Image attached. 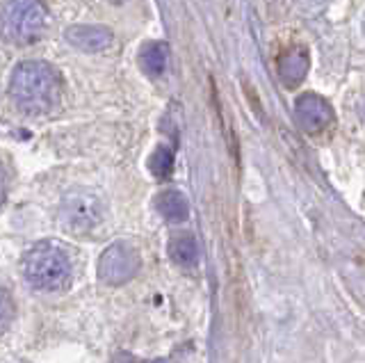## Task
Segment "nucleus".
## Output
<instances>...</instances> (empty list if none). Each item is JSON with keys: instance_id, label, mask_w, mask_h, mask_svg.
Listing matches in <instances>:
<instances>
[{"instance_id": "obj_5", "label": "nucleus", "mask_w": 365, "mask_h": 363, "mask_svg": "<svg viewBox=\"0 0 365 363\" xmlns=\"http://www.w3.org/2000/svg\"><path fill=\"white\" fill-rule=\"evenodd\" d=\"M140 272V254L128 242L108 247L98 260V279L108 286H121Z\"/></svg>"}, {"instance_id": "obj_3", "label": "nucleus", "mask_w": 365, "mask_h": 363, "mask_svg": "<svg viewBox=\"0 0 365 363\" xmlns=\"http://www.w3.org/2000/svg\"><path fill=\"white\" fill-rule=\"evenodd\" d=\"M51 12L43 0H5L0 5V32L16 46H28L43 37Z\"/></svg>"}, {"instance_id": "obj_1", "label": "nucleus", "mask_w": 365, "mask_h": 363, "mask_svg": "<svg viewBox=\"0 0 365 363\" xmlns=\"http://www.w3.org/2000/svg\"><path fill=\"white\" fill-rule=\"evenodd\" d=\"M9 96L28 115H46L62 98V76L48 62H21L9 81Z\"/></svg>"}, {"instance_id": "obj_13", "label": "nucleus", "mask_w": 365, "mask_h": 363, "mask_svg": "<svg viewBox=\"0 0 365 363\" xmlns=\"http://www.w3.org/2000/svg\"><path fill=\"white\" fill-rule=\"evenodd\" d=\"M11 320H14V304H11L9 295L0 288V334L11 324Z\"/></svg>"}, {"instance_id": "obj_4", "label": "nucleus", "mask_w": 365, "mask_h": 363, "mask_svg": "<svg viewBox=\"0 0 365 363\" xmlns=\"http://www.w3.org/2000/svg\"><path fill=\"white\" fill-rule=\"evenodd\" d=\"M57 220L64 231L73 235L91 233L103 222V201L91 192H73L62 199Z\"/></svg>"}, {"instance_id": "obj_12", "label": "nucleus", "mask_w": 365, "mask_h": 363, "mask_svg": "<svg viewBox=\"0 0 365 363\" xmlns=\"http://www.w3.org/2000/svg\"><path fill=\"white\" fill-rule=\"evenodd\" d=\"M148 169H151V174L158 176V178H167L171 174V169H174V153L167 146H158V149L151 153L148 158Z\"/></svg>"}, {"instance_id": "obj_14", "label": "nucleus", "mask_w": 365, "mask_h": 363, "mask_svg": "<svg viewBox=\"0 0 365 363\" xmlns=\"http://www.w3.org/2000/svg\"><path fill=\"white\" fill-rule=\"evenodd\" d=\"M114 363H137L135 359H130V357H121V359H117Z\"/></svg>"}, {"instance_id": "obj_11", "label": "nucleus", "mask_w": 365, "mask_h": 363, "mask_svg": "<svg viewBox=\"0 0 365 363\" xmlns=\"http://www.w3.org/2000/svg\"><path fill=\"white\" fill-rule=\"evenodd\" d=\"M167 252H169V258L174 260L176 265H182V267H192L194 263H197V258H199L197 240H194V237L187 235V233L171 237Z\"/></svg>"}, {"instance_id": "obj_2", "label": "nucleus", "mask_w": 365, "mask_h": 363, "mask_svg": "<svg viewBox=\"0 0 365 363\" xmlns=\"http://www.w3.org/2000/svg\"><path fill=\"white\" fill-rule=\"evenodd\" d=\"M23 277L32 288L57 292L64 290L73 279V263L64 247L55 242H39L23 256Z\"/></svg>"}, {"instance_id": "obj_15", "label": "nucleus", "mask_w": 365, "mask_h": 363, "mask_svg": "<svg viewBox=\"0 0 365 363\" xmlns=\"http://www.w3.org/2000/svg\"><path fill=\"white\" fill-rule=\"evenodd\" d=\"M5 199V185H3V176H0V203Z\"/></svg>"}, {"instance_id": "obj_10", "label": "nucleus", "mask_w": 365, "mask_h": 363, "mask_svg": "<svg viewBox=\"0 0 365 363\" xmlns=\"http://www.w3.org/2000/svg\"><path fill=\"white\" fill-rule=\"evenodd\" d=\"M167 62H169V46L165 41L144 44V48L140 53V66L146 76H151V78L163 76L167 71Z\"/></svg>"}, {"instance_id": "obj_9", "label": "nucleus", "mask_w": 365, "mask_h": 363, "mask_svg": "<svg viewBox=\"0 0 365 363\" xmlns=\"http://www.w3.org/2000/svg\"><path fill=\"white\" fill-rule=\"evenodd\" d=\"M155 208L171 224H180L190 218V203L178 190H165L155 197Z\"/></svg>"}, {"instance_id": "obj_8", "label": "nucleus", "mask_w": 365, "mask_h": 363, "mask_svg": "<svg viewBox=\"0 0 365 363\" xmlns=\"http://www.w3.org/2000/svg\"><path fill=\"white\" fill-rule=\"evenodd\" d=\"M279 73L288 87L299 85L308 73V51L304 46H290L279 58Z\"/></svg>"}, {"instance_id": "obj_7", "label": "nucleus", "mask_w": 365, "mask_h": 363, "mask_svg": "<svg viewBox=\"0 0 365 363\" xmlns=\"http://www.w3.org/2000/svg\"><path fill=\"white\" fill-rule=\"evenodd\" d=\"M64 39L71 44L73 48H78L80 53H87V55L103 53L114 44V35L110 28L91 26V24H80V26L66 28Z\"/></svg>"}, {"instance_id": "obj_16", "label": "nucleus", "mask_w": 365, "mask_h": 363, "mask_svg": "<svg viewBox=\"0 0 365 363\" xmlns=\"http://www.w3.org/2000/svg\"><path fill=\"white\" fill-rule=\"evenodd\" d=\"M155 363H167V361H155Z\"/></svg>"}, {"instance_id": "obj_6", "label": "nucleus", "mask_w": 365, "mask_h": 363, "mask_svg": "<svg viewBox=\"0 0 365 363\" xmlns=\"http://www.w3.org/2000/svg\"><path fill=\"white\" fill-rule=\"evenodd\" d=\"M294 119L306 133H322L334 123V108L317 94H304L294 103Z\"/></svg>"}]
</instances>
